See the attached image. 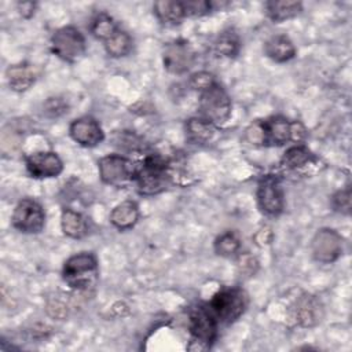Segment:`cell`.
Segmentation results:
<instances>
[{
    "label": "cell",
    "mask_w": 352,
    "mask_h": 352,
    "mask_svg": "<svg viewBox=\"0 0 352 352\" xmlns=\"http://www.w3.org/2000/svg\"><path fill=\"white\" fill-rule=\"evenodd\" d=\"M133 182L140 195L151 197L165 191L173 182L170 162L160 154H148L136 165Z\"/></svg>",
    "instance_id": "cell-1"
},
{
    "label": "cell",
    "mask_w": 352,
    "mask_h": 352,
    "mask_svg": "<svg viewBox=\"0 0 352 352\" xmlns=\"http://www.w3.org/2000/svg\"><path fill=\"white\" fill-rule=\"evenodd\" d=\"M99 278V267L95 254L81 252L70 256L62 268L63 282L77 292H88L95 287Z\"/></svg>",
    "instance_id": "cell-2"
},
{
    "label": "cell",
    "mask_w": 352,
    "mask_h": 352,
    "mask_svg": "<svg viewBox=\"0 0 352 352\" xmlns=\"http://www.w3.org/2000/svg\"><path fill=\"white\" fill-rule=\"evenodd\" d=\"M206 307L219 324H231L246 311L248 296L241 287H223L213 294Z\"/></svg>",
    "instance_id": "cell-3"
},
{
    "label": "cell",
    "mask_w": 352,
    "mask_h": 352,
    "mask_svg": "<svg viewBox=\"0 0 352 352\" xmlns=\"http://www.w3.org/2000/svg\"><path fill=\"white\" fill-rule=\"evenodd\" d=\"M219 323L208 309L206 304H198L188 314L190 351H206L212 346L217 337Z\"/></svg>",
    "instance_id": "cell-4"
},
{
    "label": "cell",
    "mask_w": 352,
    "mask_h": 352,
    "mask_svg": "<svg viewBox=\"0 0 352 352\" xmlns=\"http://www.w3.org/2000/svg\"><path fill=\"white\" fill-rule=\"evenodd\" d=\"M199 117L220 126L231 117L232 103L227 91L219 84H213L210 88L199 92L198 99Z\"/></svg>",
    "instance_id": "cell-5"
},
{
    "label": "cell",
    "mask_w": 352,
    "mask_h": 352,
    "mask_svg": "<svg viewBox=\"0 0 352 352\" xmlns=\"http://www.w3.org/2000/svg\"><path fill=\"white\" fill-rule=\"evenodd\" d=\"M50 45L52 54L69 63L80 60L87 51L85 37L74 26H63L56 29L51 36Z\"/></svg>",
    "instance_id": "cell-6"
},
{
    "label": "cell",
    "mask_w": 352,
    "mask_h": 352,
    "mask_svg": "<svg viewBox=\"0 0 352 352\" xmlns=\"http://www.w3.org/2000/svg\"><path fill=\"white\" fill-rule=\"evenodd\" d=\"M265 146H283L289 142L300 143L307 136V131L300 121H290L282 116L263 120Z\"/></svg>",
    "instance_id": "cell-7"
},
{
    "label": "cell",
    "mask_w": 352,
    "mask_h": 352,
    "mask_svg": "<svg viewBox=\"0 0 352 352\" xmlns=\"http://www.w3.org/2000/svg\"><path fill=\"white\" fill-rule=\"evenodd\" d=\"M100 180L113 187H125L133 182L136 165L120 154H109L98 162Z\"/></svg>",
    "instance_id": "cell-8"
},
{
    "label": "cell",
    "mask_w": 352,
    "mask_h": 352,
    "mask_svg": "<svg viewBox=\"0 0 352 352\" xmlns=\"http://www.w3.org/2000/svg\"><path fill=\"white\" fill-rule=\"evenodd\" d=\"M11 223L22 234H38L45 226V212L36 199L23 198L14 208Z\"/></svg>",
    "instance_id": "cell-9"
},
{
    "label": "cell",
    "mask_w": 352,
    "mask_h": 352,
    "mask_svg": "<svg viewBox=\"0 0 352 352\" xmlns=\"http://www.w3.org/2000/svg\"><path fill=\"white\" fill-rule=\"evenodd\" d=\"M257 204L268 217H276L283 212L285 208V192L280 180L275 175H264L257 182Z\"/></svg>",
    "instance_id": "cell-10"
},
{
    "label": "cell",
    "mask_w": 352,
    "mask_h": 352,
    "mask_svg": "<svg viewBox=\"0 0 352 352\" xmlns=\"http://www.w3.org/2000/svg\"><path fill=\"white\" fill-rule=\"evenodd\" d=\"M344 252V239L333 228H319L311 241V253L315 261L331 264L337 261Z\"/></svg>",
    "instance_id": "cell-11"
},
{
    "label": "cell",
    "mask_w": 352,
    "mask_h": 352,
    "mask_svg": "<svg viewBox=\"0 0 352 352\" xmlns=\"http://www.w3.org/2000/svg\"><path fill=\"white\" fill-rule=\"evenodd\" d=\"M162 63L166 72L172 74H184L194 66L195 52L188 41L177 38L164 45Z\"/></svg>",
    "instance_id": "cell-12"
},
{
    "label": "cell",
    "mask_w": 352,
    "mask_h": 352,
    "mask_svg": "<svg viewBox=\"0 0 352 352\" xmlns=\"http://www.w3.org/2000/svg\"><path fill=\"white\" fill-rule=\"evenodd\" d=\"M26 170L33 179L56 177L63 170V162L55 151H36L25 157Z\"/></svg>",
    "instance_id": "cell-13"
},
{
    "label": "cell",
    "mask_w": 352,
    "mask_h": 352,
    "mask_svg": "<svg viewBox=\"0 0 352 352\" xmlns=\"http://www.w3.org/2000/svg\"><path fill=\"white\" fill-rule=\"evenodd\" d=\"M70 138L82 147H95L104 140V132L100 124L88 116L76 118L69 126Z\"/></svg>",
    "instance_id": "cell-14"
},
{
    "label": "cell",
    "mask_w": 352,
    "mask_h": 352,
    "mask_svg": "<svg viewBox=\"0 0 352 352\" xmlns=\"http://www.w3.org/2000/svg\"><path fill=\"white\" fill-rule=\"evenodd\" d=\"M323 316L324 308L316 296L304 293L297 298L294 307V318L301 327H314L322 322Z\"/></svg>",
    "instance_id": "cell-15"
},
{
    "label": "cell",
    "mask_w": 352,
    "mask_h": 352,
    "mask_svg": "<svg viewBox=\"0 0 352 352\" xmlns=\"http://www.w3.org/2000/svg\"><path fill=\"white\" fill-rule=\"evenodd\" d=\"M8 85L15 92L28 91L37 80L38 72L34 65L29 62H19L10 65L6 70Z\"/></svg>",
    "instance_id": "cell-16"
},
{
    "label": "cell",
    "mask_w": 352,
    "mask_h": 352,
    "mask_svg": "<svg viewBox=\"0 0 352 352\" xmlns=\"http://www.w3.org/2000/svg\"><path fill=\"white\" fill-rule=\"evenodd\" d=\"M316 164L318 158L307 146L301 143L290 146L280 158V166L287 172H301Z\"/></svg>",
    "instance_id": "cell-17"
},
{
    "label": "cell",
    "mask_w": 352,
    "mask_h": 352,
    "mask_svg": "<svg viewBox=\"0 0 352 352\" xmlns=\"http://www.w3.org/2000/svg\"><path fill=\"white\" fill-rule=\"evenodd\" d=\"M186 140L195 146H208L217 135V126L202 117H191L184 124Z\"/></svg>",
    "instance_id": "cell-18"
},
{
    "label": "cell",
    "mask_w": 352,
    "mask_h": 352,
    "mask_svg": "<svg viewBox=\"0 0 352 352\" xmlns=\"http://www.w3.org/2000/svg\"><path fill=\"white\" fill-rule=\"evenodd\" d=\"M264 54L276 63H285L296 56V47L289 36L274 34L264 43Z\"/></svg>",
    "instance_id": "cell-19"
},
{
    "label": "cell",
    "mask_w": 352,
    "mask_h": 352,
    "mask_svg": "<svg viewBox=\"0 0 352 352\" xmlns=\"http://www.w3.org/2000/svg\"><path fill=\"white\" fill-rule=\"evenodd\" d=\"M60 228L72 239H81L88 234V219L78 210L65 208L60 214Z\"/></svg>",
    "instance_id": "cell-20"
},
{
    "label": "cell",
    "mask_w": 352,
    "mask_h": 352,
    "mask_svg": "<svg viewBox=\"0 0 352 352\" xmlns=\"http://www.w3.org/2000/svg\"><path fill=\"white\" fill-rule=\"evenodd\" d=\"M139 220V206L135 201H122L110 213V223L120 231L131 230Z\"/></svg>",
    "instance_id": "cell-21"
},
{
    "label": "cell",
    "mask_w": 352,
    "mask_h": 352,
    "mask_svg": "<svg viewBox=\"0 0 352 352\" xmlns=\"http://www.w3.org/2000/svg\"><path fill=\"white\" fill-rule=\"evenodd\" d=\"M265 14L274 23H280L287 19L296 18L302 11L301 1L292 0H270L265 1Z\"/></svg>",
    "instance_id": "cell-22"
},
{
    "label": "cell",
    "mask_w": 352,
    "mask_h": 352,
    "mask_svg": "<svg viewBox=\"0 0 352 352\" xmlns=\"http://www.w3.org/2000/svg\"><path fill=\"white\" fill-rule=\"evenodd\" d=\"M153 11L157 19L166 26L179 25L186 18L182 1H168V0L155 1L153 4Z\"/></svg>",
    "instance_id": "cell-23"
},
{
    "label": "cell",
    "mask_w": 352,
    "mask_h": 352,
    "mask_svg": "<svg viewBox=\"0 0 352 352\" xmlns=\"http://www.w3.org/2000/svg\"><path fill=\"white\" fill-rule=\"evenodd\" d=\"M118 29L120 28H118L117 22L114 21V18L110 14L104 12V11L98 12L92 18L91 25H89V30H91L92 36L96 40H100L102 43L109 40Z\"/></svg>",
    "instance_id": "cell-24"
},
{
    "label": "cell",
    "mask_w": 352,
    "mask_h": 352,
    "mask_svg": "<svg viewBox=\"0 0 352 352\" xmlns=\"http://www.w3.org/2000/svg\"><path fill=\"white\" fill-rule=\"evenodd\" d=\"M103 47L109 56L111 58H122L126 56L133 47V40L128 32L122 30L121 28L103 43Z\"/></svg>",
    "instance_id": "cell-25"
},
{
    "label": "cell",
    "mask_w": 352,
    "mask_h": 352,
    "mask_svg": "<svg viewBox=\"0 0 352 352\" xmlns=\"http://www.w3.org/2000/svg\"><path fill=\"white\" fill-rule=\"evenodd\" d=\"M214 50L221 56L235 58L241 50L239 34L231 28L223 30L214 40Z\"/></svg>",
    "instance_id": "cell-26"
},
{
    "label": "cell",
    "mask_w": 352,
    "mask_h": 352,
    "mask_svg": "<svg viewBox=\"0 0 352 352\" xmlns=\"http://www.w3.org/2000/svg\"><path fill=\"white\" fill-rule=\"evenodd\" d=\"M213 249L221 257H234L239 253L241 239L234 231H224L214 239Z\"/></svg>",
    "instance_id": "cell-27"
},
{
    "label": "cell",
    "mask_w": 352,
    "mask_h": 352,
    "mask_svg": "<svg viewBox=\"0 0 352 352\" xmlns=\"http://www.w3.org/2000/svg\"><path fill=\"white\" fill-rule=\"evenodd\" d=\"M111 142L116 147H118L120 150H124V151H138V150L143 148V146H144L143 140L131 131L114 132Z\"/></svg>",
    "instance_id": "cell-28"
},
{
    "label": "cell",
    "mask_w": 352,
    "mask_h": 352,
    "mask_svg": "<svg viewBox=\"0 0 352 352\" xmlns=\"http://www.w3.org/2000/svg\"><path fill=\"white\" fill-rule=\"evenodd\" d=\"M183 3V10L186 18L188 16H204L210 14L212 11L217 10L219 3L208 1V0H186Z\"/></svg>",
    "instance_id": "cell-29"
},
{
    "label": "cell",
    "mask_w": 352,
    "mask_h": 352,
    "mask_svg": "<svg viewBox=\"0 0 352 352\" xmlns=\"http://www.w3.org/2000/svg\"><path fill=\"white\" fill-rule=\"evenodd\" d=\"M330 205L334 212H338L341 214H351L352 204H351V188L345 187L338 191H336L330 198Z\"/></svg>",
    "instance_id": "cell-30"
},
{
    "label": "cell",
    "mask_w": 352,
    "mask_h": 352,
    "mask_svg": "<svg viewBox=\"0 0 352 352\" xmlns=\"http://www.w3.org/2000/svg\"><path fill=\"white\" fill-rule=\"evenodd\" d=\"M216 78L214 76L210 73V72H205V70H201V72H195L190 76V80H188V84L190 87L194 89V91H198V92H202L208 88H210L213 84H216Z\"/></svg>",
    "instance_id": "cell-31"
},
{
    "label": "cell",
    "mask_w": 352,
    "mask_h": 352,
    "mask_svg": "<svg viewBox=\"0 0 352 352\" xmlns=\"http://www.w3.org/2000/svg\"><path fill=\"white\" fill-rule=\"evenodd\" d=\"M245 140L252 146H265L263 120L253 121L245 131Z\"/></svg>",
    "instance_id": "cell-32"
},
{
    "label": "cell",
    "mask_w": 352,
    "mask_h": 352,
    "mask_svg": "<svg viewBox=\"0 0 352 352\" xmlns=\"http://www.w3.org/2000/svg\"><path fill=\"white\" fill-rule=\"evenodd\" d=\"M67 103L60 98H48L43 104V113L48 118H58L67 113Z\"/></svg>",
    "instance_id": "cell-33"
},
{
    "label": "cell",
    "mask_w": 352,
    "mask_h": 352,
    "mask_svg": "<svg viewBox=\"0 0 352 352\" xmlns=\"http://www.w3.org/2000/svg\"><path fill=\"white\" fill-rule=\"evenodd\" d=\"M236 267L239 274L246 275V276H252L257 272L258 268V261L254 256H252L250 253H241L238 256V261H236Z\"/></svg>",
    "instance_id": "cell-34"
},
{
    "label": "cell",
    "mask_w": 352,
    "mask_h": 352,
    "mask_svg": "<svg viewBox=\"0 0 352 352\" xmlns=\"http://www.w3.org/2000/svg\"><path fill=\"white\" fill-rule=\"evenodd\" d=\"M16 7H18L19 14H21L23 18H30V16H33V14H34V11H36L37 4L33 3V1H22V3H18Z\"/></svg>",
    "instance_id": "cell-35"
}]
</instances>
